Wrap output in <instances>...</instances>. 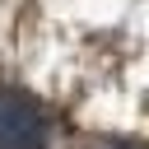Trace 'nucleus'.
<instances>
[{"label": "nucleus", "mask_w": 149, "mask_h": 149, "mask_svg": "<svg viewBox=\"0 0 149 149\" xmlns=\"http://www.w3.org/2000/svg\"><path fill=\"white\" fill-rule=\"evenodd\" d=\"M0 149H47V116L19 88H0Z\"/></svg>", "instance_id": "f257e3e1"}]
</instances>
